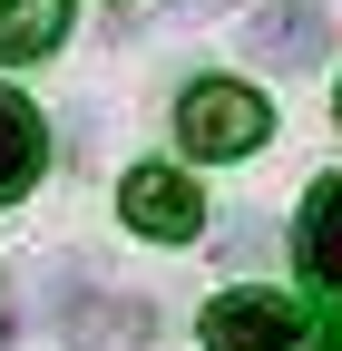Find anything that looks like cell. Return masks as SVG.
<instances>
[{
	"label": "cell",
	"mask_w": 342,
	"mask_h": 351,
	"mask_svg": "<svg viewBox=\"0 0 342 351\" xmlns=\"http://www.w3.org/2000/svg\"><path fill=\"white\" fill-rule=\"evenodd\" d=\"M254 254H264V225H254V215H244V225L225 234V263H254Z\"/></svg>",
	"instance_id": "9c48e42d"
},
{
	"label": "cell",
	"mask_w": 342,
	"mask_h": 351,
	"mask_svg": "<svg viewBox=\"0 0 342 351\" xmlns=\"http://www.w3.org/2000/svg\"><path fill=\"white\" fill-rule=\"evenodd\" d=\"M176 10H196V20H205V10H235V0H176Z\"/></svg>",
	"instance_id": "8fae6325"
},
{
	"label": "cell",
	"mask_w": 342,
	"mask_h": 351,
	"mask_svg": "<svg viewBox=\"0 0 342 351\" xmlns=\"http://www.w3.org/2000/svg\"><path fill=\"white\" fill-rule=\"evenodd\" d=\"M147 332H157V313H147V302H108L98 322H69V351H137Z\"/></svg>",
	"instance_id": "ba28073f"
},
{
	"label": "cell",
	"mask_w": 342,
	"mask_h": 351,
	"mask_svg": "<svg viewBox=\"0 0 342 351\" xmlns=\"http://www.w3.org/2000/svg\"><path fill=\"white\" fill-rule=\"evenodd\" d=\"M117 215H127L147 244H196V225H205V205H196V186H186L176 166H137V176L117 186Z\"/></svg>",
	"instance_id": "3957f363"
},
{
	"label": "cell",
	"mask_w": 342,
	"mask_h": 351,
	"mask_svg": "<svg viewBox=\"0 0 342 351\" xmlns=\"http://www.w3.org/2000/svg\"><path fill=\"white\" fill-rule=\"evenodd\" d=\"M69 29V0H0V59H49Z\"/></svg>",
	"instance_id": "52a82bcc"
},
{
	"label": "cell",
	"mask_w": 342,
	"mask_h": 351,
	"mask_svg": "<svg viewBox=\"0 0 342 351\" xmlns=\"http://www.w3.org/2000/svg\"><path fill=\"white\" fill-rule=\"evenodd\" d=\"M304 351H342V322H304Z\"/></svg>",
	"instance_id": "30bf717a"
},
{
	"label": "cell",
	"mask_w": 342,
	"mask_h": 351,
	"mask_svg": "<svg viewBox=\"0 0 342 351\" xmlns=\"http://www.w3.org/2000/svg\"><path fill=\"white\" fill-rule=\"evenodd\" d=\"M39 156H49V137H39V108L20 98V88H0V205H20L39 186Z\"/></svg>",
	"instance_id": "5b68a950"
},
{
	"label": "cell",
	"mask_w": 342,
	"mask_h": 351,
	"mask_svg": "<svg viewBox=\"0 0 342 351\" xmlns=\"http://www.w3.org/2000/svg\"><path fill=\"white\" fill-rule=\"evenodd\" d=\"M205 351H304V313L284 293H225L205 302Z\"/></svg>",
	"instance_id": "7a4b0ae2"
},
{
	"label": "cell",
	"mask_w": 342,
	"mask_h": 351,
	"mask_svg": "<svg viewBox=\"0 0 342 351\" xmlns=\"http://www.w3.org/2000/svg\"><path fill=\"white\" fill-rule=\"evenodd\" d=\"M323 49H332L323 0H264V10L244 20V59H264V69H313Z\"/></svg>",
	"instance_id": "277c9868"
},
{
	"label": "cell",
	"mask_w": 342,
	"mask_h": 351,
	"mask_svg": "<svg viewBox=\"0 0 342 351\" xmlns=\"http://www.w3.org/2000/svg\"><path fill=\"white\" fill-rule=\"evenodd\" d=\"M176 137H186V156H254L274 137V108L235 78H196L186 108H176Z\"/></svg>",
	"instance_id": "6da1fadb"
},
{
	"label": "cell",
	"mask_w": 342,
	"mask_h": 351,
	"mask_svg": "<svg viewBox=\"0 0 342 351\" xmlns=\"http://www.w3.org/2000/svg\"><path fill=\"white\" fill-rule=\"evenodd\" d=\"M293 254H304V274L323 293H342V176H323V186L304 195V234H293Z\"/></svg>",
	"instance_id": "8992f818"
}]
</instances>
